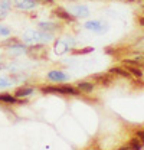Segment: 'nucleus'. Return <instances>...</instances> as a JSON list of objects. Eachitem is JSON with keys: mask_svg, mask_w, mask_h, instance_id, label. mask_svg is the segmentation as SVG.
I'll list each match as a JSON object with an SVG mask.
<instances>
[{"mask_svg": "<svg viewBox=\"0 0 144 150\" xmlns=\"http://www.w3.org/2000/svg\"><path fill=\"white\" fill-rule=\"evenodd\" d=\"M28 55L33 59H45L48 56V51L45 45H32L28 48Z\"/></svg>", "mask_w": 144, "mask_h": 150, "instance_id": "obj_1", "label": "nucleus"}, {"mask_svg": "<svg viewBox=\"0 0 144 150\" xmlns=\"http://www.w3.org/2000/svg\"><path fill=\"white\" fill-rule=\"evenodd\" d=\"M92 79L97 82V84H100V85H105V87H108V85H111L112 82H114V78H112V75H111V72H102V74H95L92 75Z\"/></svg>", "mask_w": 144, "mask_h": 150, "instance_id": "obj_2", "label": "nucleus"}, {"mask_svg": "<svg viewBox=\"0 0 144 150\" xmlns=\"http://www.w3.org/2000/svg\"><path fill=\"white\" fill-rule=\"evenodd\" d=\"M52 13H54V15L58 19H62V20H66V22H73V20L76 19L75 16H73V15H72V13H69L66 9H64V7H59V6H58V7H55Z\"/></svg>", "mask_w": 144, "mask_h": 150, "instance_id": "obj_3", "label": "nucleus"}, {"mask_svg": "<svg viewBox=\"0 0 144 150\" xmlns=\"http://www.w3.org/2000/svg\"><path fill=\"white\" fill-rule=\"evenodd\" d=\"M71 13L75 18H88L90 16V9L87 6H82V4H76L71 9Z\"/></svg>", "mask_w": 144, "mask_h": 150, "instance_id": "obj_4", "label": "nucleus"}, {"mask_svg": "<svg viewBox=\"0 0 144 150\" xmlns=\"http://www.w3.org/2000/svg\"><path fill=\"white\" fill-rule=\"evenodd\" d=\"M37 4V0H15V6L20 10H30Z\"/></svg>", "mask_w": 144, "mask_h": 150, "instance_id": "obj_5", "label": "nucleus"}, {"mask_svg": "<svg viewBox=\"0 0 144 150\" xmlns=\"http://www.w3.org/2000/svg\"><path fill=\"white\" fill-rule=\"evenodd\" d=\"M10 7H12V1L10 0H0V20L7 18Z\"/></svg>", "mask_w": 144, "mask_h": 150, "instance_id": "obj_6", "label": "nucleus"}, {"mask_svg": "<svg viewBox=\"0 0 144 150\" xmlns=\"http://www.w3.org/2000/svg\"><path fill=\"white\" fill-rule=\"evenodd\" d=\"M48 79H51L54 82H62V81H66L68 79V75L64 74L62 71H51L48 74Z\"/></svg>", "mask_w": 144, "mask_h": 150, "instance_id": "obj_7", "label": "nucleus"}, {"mask_svg": "<svg viewBox=\"0 0 144 150\" xmlns=\"http://www.w3.org/2000/svg\"><path fill=\"white\" fill-rule=\"evenodd\" d=\"M42 36H43V33H37L35 30H28V32H25L23 39L26 42H36V40H40Z\"/></svg>", "mask_w": 144, "mask_h": 150, "instance_id": "obj_8", "label": "nucleus"}, {"mask_svg": "<svg viewBox=\"0 0 144 150\" xmlns=\"http://www.w3.org/2000/svg\"><path fill=\"white\" fill-rule=\"evenodd\" d=\"M58 91L59 94H65V95H79V91L71 85H61L58 87Z\"/></svg>", "mask_w": 144, "mask_h": 150, "instance_id": "obj_9", "label": "nucleus"}, {"mask_svg": "<svg viewBox=\"0 0 144 150\" xmlns=\"http://www.w3.org/2000/svg\"><path fill=\"white\" fill-rule=\"evenodd\" d=\"M33 94V88L32 87H19L18 90L15 91V97L16 98H23V97H28Z\"/></svg>", "mask_w": 144, "mask_h": 150, "instance_id": "obj_10", "label": "nucleus"}, {"mask_svg": "<svg viewBox=\"0 0 144 150\" xmlns=\"http://www.w3.org/2000/svg\"><path fill=\"white\" fill-rule=\"evenodd\" d=\"M55 54H58V55H62V54H65L66 51H68V45H66V42H64V40H56L55 42Z\"/></svg>", "mask_w": 144, "mask_h": 150, "instance_id": "obj_11", "label": "nucleus"}, {"mask_svg": "<svg viewBox=\"0 0 144 150\" xmlns=\"http://www.w3.org/2000/svg\"><path fill=\"white\" fill-rule=\"evenodd\" d=\"M78 90L82 91V93H85V94L92 93L94 84H92V82H87V81H81V82H78Z\"/></svg>", "mask_w": 144, "mask_h": 150, "instance_id": "obj_12", "label": "nucleus"}, {"mask_svg": "<svg viewBox=\"0 0 144 150\" xmlns=\"http://www.w3.org/2000/svg\"><path fill=\"white\" fill-rule=\"evenodd\" d=\"M25 45H20L19 42L16 43H13V45H10L9 46V54H12V55H18V54H22V52H25Z\"/></svg>", "mask_w": 144, "mask_h": 150, "instance_id": "obj_13", "label": "nucleus"}, {"mask_svg": "<svg viewBox=\"0 0 144 150\" xmlns=\"http://www.w3.org/2000/svg\"><path fill=\"white\" fill-rule=\"evenodd\" d=\"M127 71H128L131 75L137 76V78H141L144 74L143 69H141L140 67H137V65H127Z\"/></svg>", "mask_w": 144, "mask_h": 150, "instance_id": "obj_14", "label": "nucleus"}, {"mask_svg": "<svg viewBox=\"0 0 144 150\" xmlns=\"http://www.w3.org/2000/svg\"><path fill=\"white\" fill-rule=\"evenodd\" d=\"M109 72L111 74H115L118 75V76H123V78H130L131 74L127 71V69H123V68H118V67H112L111 69H109Z\"/></svg>", "mask_w": 144, "mask_h": 150, "instance_id": "obj_15", "label": "nucleus"}, {"mask_svg": "<svg viewBox=\"0 0 144 150\" xmlns=\"http://www.w3.org/2000/svg\"><path fill=\"white\" fill-rule=\"evenodd\" d=\"M0 101L1 103H6V104H16L18 103V100H16V97L15 95H12V94H0Z\"/></svg>", "mask_w": 144, "mask_h": 150, "instance_id": "obj_16", "label": "nucleus"}, {"mask_svg": "<svg viewBox=\"0 0 144 150\" xmlns=\"http://www.w3.org/2000/svg\"><path fill=\"white\" fill-rule=\"evenodd\" d=\"M85 28L90 29V30H97V32L102 30V25L98 20H90V22H87L85 23Z\"/></svg>", "mask_w": 144, "mask_h": 150, "instance_id": "obj_17", "label": "nucleus"}, {"mask_svg": "<svg viewBox=\"0 0 144 150\" xmlns=\"http://www.w3.org/2000/svg\"><path fill=\"white\" fill-rule=\"evenodd\" d=\"M143 142H141V140H140V142H138V137H137V139H131V140H130V144H128V146H126V147H123V149H134V150H138V149H141V147H143Z\"/></svg>", "mask_w": 144, "mask_h": 150, "instance_id": "obj_18", "label": "nucleus"}, {"mask_svg": "<svg viewBox=\"0 0 144 150\" xmlns=\"http://www.w3.org/2000/svg\"><path fill=\"white\" fill-rule=\"evenodd\" d=\"M39 28L43 29L45 32H54L58 29V26L55 23H51V22H42V23H39Z\"/></svg>", "mask_w": 144, "mask_h": 150, "instance_id": "obj_19", "label": "nucleus"}, {"mask_svg": "<svg viewBox=\"0 0 144 150\" xmlns=\"http://www.w3.org/2000/svg\"><path fill=\"white\" fill-rule=\"evenodd\" d=\"M92 51H94V48L87 46V48H82V49H73L72 54H73V55H85V54H90Z\"/></svg>", "mask_w": 144, "mask_h": 150, "instance_id": "obj_20", "label": "nucleus"}, {"mask_svg": "<svg viewBox=\"0 0 144 150\" xmlns=\"http://www.w3.org/2000/svg\"><path fill=\"white\" fill-rule=\"evenodd\" d=\"M10 85V81L7 78H0V87H9Z\"/></svg>", "mask_w": 144, "mask_h": 150, "instance_id": "obj_21", "label": "nucleus"}, {"mask_svg": "<svg viewBox=\"0 0 144 150\" xmlns=\"http://www.w3.org/2000/svg\"><path fill=\"white\" fill-rule=\"evenodd\" d=\"M9 33H10V30H9L7 28L0 26V35H3V36H9Z\"/></svg>", "mask_w": 144, "mask_h": 150, "instance_id": "obj_22", "label": "nucleus"}, {"mask_svg": "<svg viewBox=\"0 0 144 150\" xmlns=\"http://www.w3.org/2000/svg\"><path fill=\"white\" fill-rule=\"evenodd\" d=\"M136 136L138 137V140H141L144 143V130H138L137 133H136Z\"/></svg>", "mask_w": 144, "mask_h": 150, "instance_id": "obj_23", "label": "nucleus"}, {"mask_svg": "<svg viewBox=\"0 0 144 150\" xmlns=\"http://www.w3.org/2000/svg\"><path fill=\"white\" fill-rule=\"evenodd\" d=\"M37 3H42V4H48V6H51V4H54V0H37Z\"/></svg>", "mask_w": 144, "mask_h": 150, "instance_id": "obj_24", "label": "nucleus"}, {"mask_svg": "<svg viewBox=\"0 0 144 150\" xmlns=\"http://www.w3.org/2000/svg\"><path fill=\"white\" fill-rule=\"evenodd\" d=\"M138 23H140V26H144V16L138 19Z\"/></svg>", "mask_w": 144, "mask_h": 150, "instance_id": "obj_25", "label": "nucleus"}]
</instances>
